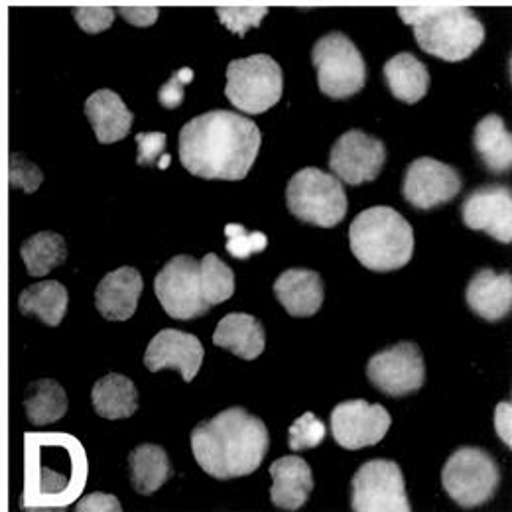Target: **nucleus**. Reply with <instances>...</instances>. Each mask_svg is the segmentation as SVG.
<instances>
[{"label":"nucleus","mask_w":512,"mask_h":512,"mask_svg":"<svg viewBox=\"0 0 512 512\" xmlns=\"http://www.w3.org/2000/svg\"><path fill=\"white\" fill-rule=\"evenodd\" d=\"M461 186V176L453 166L424 156L416 158L406 168L402 195L414 209L430 211L453 201L461 192Z\"/></svg>","instance_id":"obj_15"},{"label":"nucleus","mask_w":512,"mask_h":512,"mask_svg":"<svg viewBox=\"0 0 512 512\" xmlns=\"http://www.w3.org/2000/svg\"><path fill=\"white\" fill-rule=\"evenodd\" d=\"M144 280L132 266L109 272L95 290V306L105 320L127 321L138 308Z\"/></svg>","instance_id":"obj_19"},{"label":"nucleus","mask_w":512,"mask_h":512,"mask_svg":"<svg viewBox=\"0 0 512 512\" xmlns=\"http://www.w3.org/2000/svg\"><path fill=\"white\" fill-rule=\"evenodd\" d=\"M349 245L355 258L373 272L404 268L414 255V229L392 207L361 211L349 227Z\"/></svg>","instance_id":"obj_5"},{"label":"nucleus","mask_w":512,"mask_h":512,"mask_svg":"<svg viewBox=\"0 0 512 512\" xmlns=\"http://www.w3.org/2000/svg\"><path fill=\"white\" fill-rule=\"evenodd\" d=\"M286 203L294 217L321 229L339 225L349 209L339 178L318 168H304L292 176L286 188Z\"/></svg>","instance_id":"obj_6"},{"label":"nucleus","mask_w":512,"mask_h":512,"mask_svg":"<svg viewBox=\"0 0 512 512\" xmlns=\"http://www.w3.org/2000/svg\"><path fill=\"white\" fill-rule=\"evenodd\" d=\"M467 306L481 320H505L512 310L511 272H495L493 268H481L473 274L465 292Z\"/></svg>","instance_id":"obj_18"},{"label":"nucleus","mask_w":512,"mask_h":512,"mask_svg":"<svg viewBox=\"0 0 512 512\" xmlns=\"http://www.w3.org/2000/svg\"><path fill=\"white\" fill-rule=\"evenodd\" d=\"M351 509L355 512L412 511L400 465L390 459L363 463L351 481Z\"/></svg>","instance_id":"obj_10"},{"label":"nucleus","mask_w":512,"mask_h":512,"mask_svg":"<svg viewBox=\"0 0 512 512\" xmlns=\"http://www.w3.org/2000/svg\"><path fill=\"white\" fill-rule=\"evenodd\" d=\"M193 81L192 67H182L160 87L158 101L166 109H178L186 99V85Z\"/></svg>","instance_id":"obj_37"},{"label":"nucleus","mask_w":512,"mask_h":512,"mask_svg":"<svg viewBox=\"0 0 512 512\" xmlns=\"http://www.w3.org/2000/svg\"><path fill=\"white\" fill-rule=\"evenodd\" d=\"M495 430L497 436L501 438V442L512 448V406L511 400L507 402H499L497 410H495Z\"/></svg>","instance_id":"obj_41"},{"label":"nucleus","mask_w":512,"mask_h":512,"mask_svg":"<svg viewBox=\"0 0 512 512\" xmlns=\"http://www.w3.org/2000/svg\"><path fill=\"white\" fill-rule=\"evenodd\" d=\"M91 400L95 412L105 420H125L138 410L136 386L128 377L119 373H111L99 379L91 390Z\"/></svg>","instance_id":"obj_27"},{"label":"nucleus","mask_w":512,"mask_h":512,"mask_svg":"<svg viewBox=\"0 0 512 512\" xmlns=\"http://www.w3.org/2000/svg\"><path fill=\"white\" fill-rule=\"evenodd\" d=\"M284 93V73L280 64L266 54L233 60L227 65L225 95L233 107L247 115L272 109Z\"/></svg>","instance_id":"obj_8"},{"label":"nucleus","mask_w":512,"mask_h":512,"mask_svg":"<svg viewBox=\"0 0 512 512\" xmlns=\"http://www.w3.org/2000/svg\"><path fill=\"white\" fill-rule=\"evenodd\" d=\"M87 477L89 459L75 436L64 432L24 434L22 509H67L83 493Z\"/></svg>","instance_id":"obj_2"},{"label":"nucleus","mask_w":512,"mask_h":512,"mask_svg":"<svg viewBox=\"0 0 512 512\" xmlns=\"http://www.w3.org/2000/svg\"><path fill=\"white\" fill-rule=\"evenodd\" d=\"M203 298L209 308L227 302L235 294V274L233 270L213 253L203 256L199 262Z\"/></svg>","instance_id":"obj_31"},{"label":"nucleus","mask_w":512,"mask_h":512,"mask_svg":"<svg viewBox=\"0 0 512 512\" xmlns=\"http://www.w3.org/2000/svg\"><path fill=\"white\" fill-rule=\"evenodd\" d=\"M262 134L255 121L233 111H209L180 130L182 166L203 180H245L255 164Z\"/></svg>","instance_id":"obj_1"},{"label":"nucleus","mask_w":512,"mask_h":512,"mask_svg":"<svg viewBox=\"0 0 512 512\" xmlns=\"http://www.w3.org/2000/svg\"><path fill=\"white\" fill-rule=\"evenodd\" d=\"M398 14L426 54L449 64L471 58L485 42V26L467 6H400Z\"/></svg>","instance_id":"obj_4"},{"label":"nucleus","mask_w":512,"mask_h":512,"mask_svg":"<svg viewBox=\"0 0 512 512\" xmlns=\"http://www.w3.org/2000/svg\"><path fill=\"white\" fill-rule=\"evenodd\" d=\"M158 166H160L162 170H166V168L170 166V156H168V154H162V158L158 160Z\"/></svg>","instance_id":"obj_42"},{"label":"nucleus","mask_w":512,"mask_h":512,"mask_svg":"<svg viewBox=\"0 0 512 512\" xmlns=\"http://www.w3.org/2000/svg\"><path fill=\"white\" fill-rule=\"evenodd\" d=\"M117 12L127 20L128 24L138 28L152 26L160 16V10L156 6H121Z\"/></svg>","instance_id":"obj_39"},{"label":"nucleus","mask_w":512,"mask_h":512,"mask_svg":"<svg viewBox=\"0 0 512 512\" xmlns=\"http://www.w3.org/2000/svg\"><path fill=\"white\" fill-rule=\"evenodd\" d=\"M270 475L274 479L270 489L274 507L282 511H300L308 503L314 491V477L306 459L296 455L280 457L270 465Z\"/></svg>","instance_id":"obj_20"},{"label":"nucleus","mask_w":512,"mask_h":512,"mask_svg":"<svg viewBox=\"0 0 512 512\" xmlns=\"http://www.w3.org/2000/svg\"><path fill=\"white\" fill-rule=\"evenodd\" d=\"M73 18L87 34H101L115 22V8L111 6H79L73 10Z\"/></svg>","instance_id":"obj_36"},{"label":"nucleus","mask_w":512,"mask_h":512,"mask_svg":"<svg viewBox=\"0 0 512 512\" xmlns=\"http://www.w3.org/2000/svg\"><path fill=\"white\" fill-rule=\"evenodd\" d=\"M312 64L321 93L331 99H349L367 83V64L343 32H329L314 44Z\"/></svg>","instance_id":"obj_9"},{"label":"nucleus","mask_w":512,"mask_h":512,"mask_svg":"<svg viewBox=\"0 0 512 512\" xmlns=\"http://www.w3.org/2000/svg\"><path fill=\"white\" fill-rule=\"evenodd\" d=\"M20 256L28 268V274L42 278L64 264L67 258L64 237L52 231H42L22 243Z\"/></svg>","instance_id":"obj_30"},{"label":"nucleus","mask_w":512,"mask_h":512,"mask_svg":"<svg viewBox=\"0 0 512 512\" xmlns=\"http://www.w3.org/2000/svg\"><path fill=\"white\" fill-rule=\"evenodd\" d=\"M85 115L101 144H113L127 136L134 121L132 111L111 89H99L85 101Z\"/></svg>","instance_id":"obj_22"},{"label":"nucleus","mask_w":512,"mask_h":512,"mask_svg":"<svg viewBox=\"0 0 512 512\" xmlns=\"http://www.w3.org/2000/svg\"><path fill=\"white\" fill-rule=\"evenodd\" d=\"M386 164V148L377 136L363 130H347L329 152V168L341 182L361 186L375 182Z\"/></svg>","instance_id":"obj_13"},{"label":"nucleus","mask_w":512,"mask_h":512,"mask_svg":"<svg viewBox=\"0 0 512 512\" xmlns=\"http://www.w3.org/2000/svg\"><path fill=\"white\" fill-rule=\"evenodd\" d=\"M201 341L180 329H162L150 341L144 353V365L150 373L176 369L186 383H192L203 363Z\"/></svg>","instance_id":"obj_17"},{"label":"nucleus","mask_w":512,"mask_h":512,"mask_svg":"<svg viewBox=\"0 0 512 512\" xmlns=\"http://www.w3.org/2000/svg\"><path fill=\"white\" fill-rule=\"evenodd\" d=\"M463 225L483 231L503 245L512 243V192L507 186L489 184L469 193L461 203Z\"/></svg>","instance_id":"obj_16"},{"label":"nucleus","mask_w":512,"mask_h":512,"mask_svg":"<svg viewBox=\"0 0 512 512\" xmlns=\"http://www.w3.org/2000/svg\"><path fill=\"white\" fill-rule=\"evenodd\" d=\"M270 448L268 428L245 408H227L193 428L192 451L213 479L229 481L255 473Z\"/></svg>","instance_id":"obj_3"},{"label":"nucleus","mask_w":512,"mask_h":512,"mask_svg":"<svg viewBox=\"0 0 512 512\" xmlns=\"http://www.w3.org/2000/svg\"><path fill=\"white\" fill-rule=\"evenodd\" d=\"M213 343L245 361H255L266 345L264 325L251 314H229L219 321Z\"/></svg>","instance_id":"obj_23"},{"label":"nucleus","mask_w":512,"mask_h":512,"mask_svg":"<svg viewBox=\"0 0 512 512\" xmlns=\"http://www.w3.org/2000/svg\"><path fill=\"white\" fill-rule=\"evenodd\" d=\"M138 144V166H154L162 158L166 150V134L164 132H138L136 134Z\"/></svg>","instance_id":"obj_38"},{"label":"nucleus","mask_w":512,"mask_h":512,"mask_svg":"<svg viewBox=\"0 0 512 512\" xmlns=\"http://www.w3.org/2000/svg\"><path fill=\"white\" fill-rule=\"evenodd\" d=\"M24 408L32 426H48L62 420L67 412L64 386L54 379H40L30 384L24 398Z\"/></svg>","instance_id":"obj_29"},{"label":"nucleus","mask_w":512,"mask_h":512,"mask_svg":"<svg viewBox=\"0 0 512 512\" xmlns=\"http://www.w3.org/2000/svg\"><path fill=\"white\" fill-rule=\"evenodd\" d=\"M331 436L343 449H357L377 446L388 428L390 414L383 404H369L363 398L345 400L331 410Z\"/></svg>","instance_id":"obj_14"},{"label":"nucleus","mask_w":512,"mask_h":512,"mask_svg":"<svg viewBox=\"0 0 512 512\" xmlns=\"http://www.w3.org/2000/svg\"><path fill=\"white\" fill-rule=\"evenodd\" d=\"M44 176L38 166H34L30 160H26L24 154H10V188L12 190H24L26 193H34Z\"/></svg>","instance_id":"obj_35"},{"label":"nucleus","mask_w":512,"mask_h":512,"mask_svg":"<svg viewBox=\"0 0 512 512\" xmlns=\"http://www.w3.org/2000/svg\"><path fill=\"white\" fill-rule=\"evenodd\" d=\"M225 237H227V253L237 260H247L253 255L262 253L268 247V239L264 233L260 231L249 233L239 223H229L225 227Z\"/></svg>","instance_id":"obj_32"},{"label":"nucleus","mask_w":512,"mask_h":512,"mask_svg":"<svg viewBox=\"0 0 512 512\" xmlns=\"http://www.w3.org/2000/svg\"><path fill=\"white\" fill-rule=\"evenodd\" d=\"M67 304V288L58 280L32 284L18 296V310L22 316H34L50 327H58L62 323Z\"/></svg>","instance_id":"obj_28"},{"label":"nucleus","mask_w":512,"mask_h":512,"mask_svg":"<svg viewBox=\"0 0 512 512\" xmlns=\"http://www.w3.org/2000/svg\"><path fill=\"white\" fill-rule=\"evenodd\" d=\"M268 14L266 6H223L217 8V18L221 24H225L233 34H239L241 38L256 28L262 18Z\"/></svg>","instance_id":"obj_34"},{"label":"nucleus","mask_w":512,"mask_h":512,"mask_svg":"<svg viewBox=\"0 0 512 512\" xmlns=\"http://www.w3.org/2000/svg\"><path fill=\"white\" fill-rule=\"evenodd\" d=\"M390 93L408 105L422 101L430 89V71L414 54L402 52L390 58L383 69Z\"/></svg>","instance_id":"obj_25"},{"label":"nucleus","mask_w":512,"mask_h":512,"mask_svg":"<svg viewBox=\"0 0 512 512\" xmlns=\"http://www.w3.org/2000/svg\"><path fill=\"white\" fill-rule=\"evenodd\" d=\"M442 485L455 505L477 509L495 499L501 487V467L485 449L459 448L444 465Z\"/></svg>","instance_id":"obj_7"},{"label":"nucleus","mask_w":512,"mask_h":512,"mask_svg":"<svg viewBox=\"0 0 512 512\" xmlns=\"http://www.w3.org/2000/svg\"><path fill=\"white\" fill-rule=\"evenodd\" d=\"M274 296L292 318H312L323 304V280L316 270L290 268L276 278Z\"/></svg>","instance_id":"obj_21"},{"label":"nucleus","mask_w":512,"mask_h":512,"mask_svg":"<svg viewBox=\"0 0 512 512\" xmlns=\"http://www.w3.org/2000/svg\"><path fill=\"white\" fill-rule=\"evenodd\" d=\"M473 148L481 164L495 176L507 174L512 168V134L503 117H483L473 132Z\"/></svg>","instance_id":"obj_24"},{"label":"nucleus","mask_w":512,"mask_h":512,"mask_svg":"<svg viewBox=\"0 0 512 512\" xmlns=\"http://www.w3.org/2000/svg\"><path fill=\"white\" fill-rule=\"evenodd\" d=\"M367 377L386 396H408L426 383L424 355L420 347L410 341L390 345L371 357Z\"/></svg>","instance_id":"obj_12"},{"label":"nucleus","mask_w":512,"mask_h":512,"mask_svg":"<svg viewBox=\"0 0 512 512\" xmlns=\"http://www.w3.org/2000/svg\"><path fill=\"white\" fill-rule=\"evenodd\" d=\"M130 483L140 495H154L166 481L172 479L174 469L166 449L154 444H142L128 455Z\"/></svg>","instance_id":"obj_26"},{"label":"nucleus","mask_w":512,"mask_h":512,"mask_svg":"<svg viewBox=\"0 0 512 512\" xmlns=\"http://www.w3.org/2000/svg\"><path fill=\"white\" fill-rule=\"evenodd\" d=\"M154 292L172 320H195L211 310L203 298L199 262L193 256L168 260L154 280Z\"/></svg>","instance_id":"obj_11"},{"label":"nucleus","mask_w":512,"mask_h":512,"mask_svg":"<svg viewBox=\"0 0 512 512\" xmlns=\"http://www.w3.org/2000/svg\"><path fill=\"white\" fill-rule=\"evenodd\" d=\"M77 511L121 512L123 511V507H121L119 499H117V497H113V495H105V493H93V495H89V497H85V499H81V501H79V505H77Z\"/></svg>","instance_id":"obj_40"},{"label":"nucleus","mask_w":512,"mask_h":512,"mask_svg":"<svg viewBox=\"0 0 512 512\" xmlns=\"http://www.w3.org/2000/svg\"><path fill=\"white\" fill-rule=\"evenodd\" d=\"M325 436H327L325 424L321 422L320 418H316L312 412H306L298 420H294V424L290 426L288 446L292 451L318 448L321 442L325 440Z\"/></svg>","instance_id":"obj_33"}]
</instances>
